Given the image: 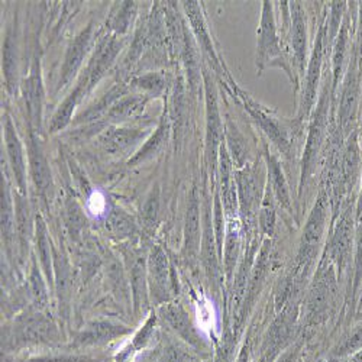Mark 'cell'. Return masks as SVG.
<instances>
[{
  "mask_svg": "<svg viewBox=\"0 0 362 362\" xmlns=\"http://www.w3.org/2000/svg\"><path fill=\"white\" fill-rule=\"evenodd\" d=\"M362 281V221L359 222L355 232V262H354V294Z\"/></svg>",
  "mask_w": 362,
  "mask_h": 362,
  "instance_id": "cell-29",
  "label": "cell"
},
{
  "mask_svg": "<svg viewBox=\"0 0 362 362\" xmlns=\"http://www.w3.org/2000/svg\"><path fill=\"white\" fill-rule=\"evenodd\" d=\"M132 279H134V293H135V301H136V306H139L141 303V294L144 296V267L141 262H138L135 267H134V274H132Z\"/></svg>",
  "mask_w": 362,
  "mask_h": 362,
  "instance_id": "cell-36",
  "label": "cell"
},
{
  "mask_svg": "<svg viewBox=\"0 0 362 362\" xmlns=\"http://www.w3.org/2000/svg\"><path fill=\"white\" fill-rule=\"evenodd\" d=\"M359 95H361L359 78H358L356 62H355V58H354V62L349 66L348 76L345 78V86H344V92H342V100H341V109H339L341 124H342L344 128L349 124V120H352L354 112L356 110L358 96Z\"/></svg>",
  "mask_w": 362,
  "mask_h": 362,
  "instance_id": "cell-6",
  "label": "cell"
},
{
  "mask_svg": "<svg viewBox=\"0 0 362 362\" xmlns=\"http://www.w3.org/2000/svg\"><path fill=\"white\" fill-rule=\"evenodd\" d=\"M359 51H362V4H361V34H359Z\"/></svg>",
  "mask_w": 362,
  "mask_h": 362,
  "instance_id": "cell-48",
  "label": "cell"
},
{
  "mask_svg": "<svg viewBox=\"0 0 362 362\" xmlns=\"http://www.w3.org/2000/svg\"><path fill=\"white\" fill-rule=\"evenodd\" d=\"M127 329L122 326H115L112 323H96L92 327H90L86 334H83V337L80 338V342L83 344H99V342H105V341H110L116 337H120L122 334H125Z\"/></svg>",
  "mask_w": 362,
  "mask_h": 362,
  "instance_id": "cell-15",
  "label": "cell"
},
{
  "mask_svg": "<svg viewBox=\"0 0 362 362\" xmlns=\"http://www.w3.org/2000/svg\"><path fill=\"white\" fill-rule=\"evenodd\" d=\"M261 226L265 233H273L274 229V210L271 207H264L261 210Z\"/></svg>",
  "mask_w": 362,
  "mask_h": 362,
  "instance_id": "cell-40",
  "label": "cell"
},
{
  "mask_svg": "<svg viewBox=\"0 0 362 362\" xmlns=\"http://www.w3.org/2000/svg\"><path fill=\"white\" fill-rule=\"evenodd\" d=\"M28 362H86L84 358L78 356H63V358H42V359H34Z\"/></svg>",
  "mask_w": 362,
  "mask_h": 362,
  "instance_id": "cell-44",
  "label": "cell"
},
{
  "mask_svg": "<svg viewBox=\"0 0 362 362\" xmlns=\"http://www.w3.org/2000/svg\"><path fill=\"white\" fill-rule=\"evenodd\" d=\"M335 286H337V280H335V273L334 269H332V267H327L326 269L320 271L309 297L310 322L317 323L325 319L330 298L335 293Z\"/></svg>",
  "mask_w": 362,
  "mask_h": 362,
  "instance_id": "cell-2",
  "label": "cell"
},
{
  "mask_svg": "<svg viewBox=\"0 0 362 362\" xmlns=\"http://www.w3.org/2000/svg\"><path fill=\"white\" fill-rule=\"evenodd\" d=\"M352 214L345 212L334 232V236L330 239V245H329V252L330 258L338 267L339 271H344L345 265L349 261L351 250H352Z\"/></svg>",
  "mask_w": 362,
  "mask_h": 362,
  "instance_id": "cell-3",
  "label": "cell"
},
{
  "mask_svg": "<svg viewBox=\"0 0 362 362\" xmlns=\"http://www.w3.org/2000/svg\"><path fill=\"white\" fill-rule=\"evenodd\" d=\"M31 281H33V291H34L37 300L40 301V303H42V306H44V303L47 301V293H45L44 283L41 280V276H40V273L37 271V268H34V271H33Z\"/></svg>",
  "mask_w": 362,
  "mask_h": 362,
  "instance_id": "cell-37",
  "label": "cell"
},
{
  "mask_svg": "<svg viewBox=\"0 0 362 362\" xmlns=\"http://www.w3.org/2000/svg\"><path fill=\"white\" fill-rule=\"evenodd\" d=\"M268 168H269V178H271V183H273V189L277 194V199L280 200V203L290 209V197H288V190H287V185H286V180L284 175L281 173V168L277 163L276 158L271 157L268 160Z\"/></svg>",
  "mask_w": 362,
  "mask_h": 362,
  "instance_id": "cell-20",
  "label": "cell"
},
{
  "mask_svg": "<svg viewBox=\"0 0 362 362\" xmlns=\"http://www.w3.org/2000/svg\"><path fill=\"white\" fill-rule=\"evenodd\" d=\"M348 362H362V349L359 352H356L355 355H352Z\"/></svg>",
  "mask_w": 362,
  "mask_h": 362,
  "instance_id": "cell-47",
  "label": "cell"
},
{
  "mask_svg": "<svg viewBox=\"0 0 362 362\" xmlns=\"http://www.w3.org/2000/svg\"><path fill=\"white\" fill-rule=\"evenodd\" d=\"M216 236H218V245H222V233H223V229H222V209H221V202H219V197H216Z\"/></svg>",
  "mask_w": 362,
  "mask_h": 362,
  "instance_id": "cell-43",
  "label": "cell"
},
{
  "mask_svg": "<svg viewBox=\"0 0 362 362\" xmlns=\"http://www.w3.org/2000/svg\"><path fill=\"white\" fill-rule=\"evenodd\" d=\"M258 58L257 63L259 66V70H262L267 59L273 55L280 54V45L279 38L276 34V23L274 16L271 12V5L268 2H264L262 8V18H261V28L258 33Z\"/></svg>",
  "mask_w": 362,
  "mask_h": 362,
  "instance_id": "cell-4",
  "label": "cell"
},
{
  "mask_svg": "<svg viewBox=\"0 0 362 362\" xmlns=\"http://www.w3.org/2000/svg\"><path fill=\"white\" fill-rule=\"evenodd\" d=\"M345 5L344 2H335L334 6H332V19H330V40L335 37V34L338 33V26H339V21H341V16H342V11H344Z\"/></svg>",
  "mask_w": 362,
  "mask_h": 362,
  "instance_id": "cell-38",
  "label": "cell"
},
{
  "mask_svg": "<svg viewBox=\"0 0 362 362\" xmlns=\"http://www.w3.org/2000/svg\"><path fill=\"white\" fill-rule=\"evenodd\" d=\"M326 218H327L326 199L325 196H320L308 219V223L303 232V239H301V245L297 255V265L300 269L308 268L313 261L325 230Z\"/></svg>",
  "mask_w": 362,
  "mask_h": 362,
  "instance_id": "cell-1",
  "label": "cell"
},
{
  "mask_svg": "<svg viewBox=\"0 0 362 362\" xmlns=\"http://www.w3.org/2000/svg\"><path fill=\"white\" fill-rule=\"evenodd\" d=\"M29 154H31V168H33V175L37 186L40 187L41 192L48 190L49 181H51V173L47 165V161L44 156L41 154L40 146L33 141L31 149H29Z\"/></svg>",
  "mask_w": 362,
  "mask_h": 362,
  "instance_id": "cell-17",
  "label": "cell"
},
{
  "mask_svg": "<svg viewBox=\"0 0 362 362\" xmlns=\"http://www.w3.org/2000/svg\"><path fill=\"white\" fill-rule=\"evenodd\" d=\"M49 243L47 239V232H45V226L42 225L41 219L38 221V251L41 255V261L47 269V273L49 274Z\"/></svg>",
  "mask_w": 362,
  "mask_h": 362,
  "instance_id": "cell-32",
  "label": "cell"
},
{
  "mask_svg": "<svg viewBox=\"0 0 362 362\" xmlns=\"http://www.w3.org/2000/svg\"><path fill=\"white\" fill-rule=\"evenodd\" d=\"M13 49H15V45L12 44V40L9 37L5 42V55H4V59H5L4 66H5L6 80L9 81V86H12V76L15 74V54H13Z\"/></svg>",
  "mask_w": 362,
  "mask_h": 362,
  "instance_id": "cell-33",
  "label": "cell"
},
{
  "mask_svg": "<svg viewBox=\"0 0 362 362\" xmlns=\"http://www.w3.org/2000/svg\"><path fill=\"white\" fill-rule=\"evenodd\" d=\"M203 258L207 268L209 277L215 280L218 274V259L215 255V245H214V233L212 228H210L209 216H207V225H206V233H204V247H203Z\"/></svg>",
  "mask_w": 362,
  "mask_h": 362,
  "instance_id": "cell-24",
  "label": "cell"
},
{
  "mask_svg": "<svg viewBox=\"0 0 362 362\" xmlns=\"http://www.w3.org/2000/svg\"><path fill=\"white\" fill-rule=\"evenodd\" d=\"M26 103H28L29 115L33 116L34 120H37V117H40V106H41V86H40V77L37 74V70H34V74L28 80Z\"/></svg>",
  "mask_w": 362,
  "mask_h": 362,
  "instance_id": "cell-25",
  "label": "cell"
},
{
  "mask_svg": "<svg viewBox=\"0 0 362 362\" xmlns=\"http://www.w3.org/2000/svg\"><path fill=\"white\" fill-rule=\"evenodd\" d=\"M296 355H297V351L290 349V351H287L286 354L281 355V358L279 359V362H293L294 358H296Z\"/></svg>",
  "mask_w": 362,
  "mask_h": 362,
  "instance_id": "cell-45",
  "label": "cell"
},
{
  "mask_svg": "<svg viewBox=\"0 0 362 362\" xmlns=\"http://www.w3.org/2000/svg\"><path fill=\"white\" fill-rule=\"evenodd\" d=\"M361 216H362V190H361V196L356 206V218H361Z\"/></svg>",
  "mask_w": 362,
  "mask_h": 362,
  "instance_id": "cell-46",
  "label": "cell"
},
{
  "mask_svg": "<svg viewBox=\"0 0 362 362\" xmlns=\"http://www.w3.org/2000/svg\"><path fill=\"white\" fill-rule=\"evenodd\" d=\"M149 265H151V273H153V277L156 279L157 284L165 290V287L168 286V262H167V257L164 254V251L161 248H156L151 254V259H149Z\"/></svg>",
  "mask_w": 362,
  "mask_h": 362,
  "instance_id": "cell-21",
  "label": "cell"
},
{
  "mask_svg": "<svg viewBox=\"0 0 362 362\" xmlns=\"http://www.w3.org/2000/svg\"><path fill=\"white\" fill-rule=\"evenodd\" d=\"M119 49V45L115 41L106 42L99 54L95 57L93 59V64H92V70H90V76H88V84L93 86L106 71V69L110 66L112 59L115 58L116 52Z\"/></svg>",
  "mask_w": 362,
  "mask_h": 362,
  "instance_id": "cell-16",
  "label": "cell"
},
{
  "mask_svg": "<svg viewBox=\"0 0 362 362\" xmlns=\"http://www.w3.org/2000/svg\"><path fill=\"white\" fill-rule=\"evenodd\" d=\"M200 236V206L196 190L190 196L187 210V225H186V254L193 255L199 245Z\"/></svg>",
  "mask_w": 362,
  "mask_h": 362,
  "instance_id": "cell-12",
  "label": "cell"
},
{
  "mask_svg": "<svg viewBox=\"0 0 362 362\" xmlns=\"http://www.w3.org/2000/svg\"><path fill=\"white\" fill-rule=\"evenodd\" d=\"M6 146L9 151V157L16 174V178L19 181L21 187H23V177H25V167H23V157L19 139L13 131V127L11 120H6Z\"/></svg>",
  "mask_w": 362,
  "mask_h": 362,
  "instance_id": "cell-18",
  "label": "cell"
},
{
  "mask_svg": "<svg viewBox=\"0 0 362 362\" xmlns=\"http://www.w3.org/2000/svg\"><path fill=\"white\" fill-rule=\"evenodd\" d=\"M22 335L28 341H48L54 334V326L40 315L28 317L22 326Z\"/></svg>",
  "mask_w": 362,
  "mask_h": 362,
  "instance_id": "cell-14",
  "label": "cell"
},
{
  "mask_svg": "<svg viewBox=\"0 0 362 362\" xmlns=\"http://www.w3.org/2000/svg\"><path fill=\"white\" fill-rule=\"evenodd\" d=\"M161 141H163V129H160V131H158V134H157V136L153 139V142H154V149L161 144ZM151 146H153V144H148V145L144 148V151H141L139 156H138L134 161H139L141 158L144 160L146 156H151V154H153L154 151H153V148H151Z\"/></svg>",
  "mask_w": 362,
  "mask_h": 362,
  "instance_id": "cell-42",
  "label": "cell"
},
{
  "mask_svg": "<svg viewBox=\"0 0 362 362\" xmlns=\"http://www.w3.org/2000/svg\"><path fill=\"white\" fill-rule=\"evenodd\" d=\"M346 45H348V22L342 25V29L338 37V42L335 47V55H334V90L338 87V80L342 73V64L346 54Z\"/></svg>",
  "mask_w": 362,
  "mask_h": 362,
  "instance_id": "cell-26",
  "label": "cell"
},
{
  "mask_svg": "<svg viewBox=\"0 0 362 362\" xmlns=\"http://www.w3.org/2000/svg\"><path fill=\"white\" fill-rule=\"evenodd\" d=\"M238 228H235L230 222L228 228V238H226V247H225V265L228 276L230 277L233 273V267L238 255V247H239V239H238Z\"/></svg>",
  "mask_w": 362,
  "mask_h": 362,
  "instance_id": "cell-27",
  "label": "cell"
},
{
  "mask_svg": "<svg viewBox=\"0 0 362 362\" xmlns=\"http://www.w3.org/2000/svg\"><path fill=\"white\" fill-rule=\"evenodd\" d=\"M139 83H141V86L144 88H148V90H151V92H156V93L158 92V90L163 86V81L157 76H148L145 78H141Z\"/></svg>",
  "mask_w": 362,
  "mask_h": 362,
  "instance_id": "cell-41",
  "label": "cell"
},
{
  "mask_svg": "<svg viewBox=\"0 0 362 362\" xmlns=\"http://www.w3.org/2000/svg\"><path fill=\"white\" fill-rule=\"evenodd\" d=\"M78 92H80V88H77L76 92L63 103V106L58 109V112L55 113V116L52 119V124H51V129L52 131L62 129V128H64L69 124V120H70L71 113H73V109L76 106V100H77Z\"/></svg>",
  "mask_w": 362,
  "mask_h": 362,
  "instance_id": "cell-28",
  "label": "cell"
},
{
  "mask_svg": "<svg viewBox=\"0 0 362 362\" xmlns=\"http://www.w3.org/2000/svg\"><path fill=\"white\" fill-rule=\"evenodd\" d=\"M144 136L142 132L139 131H132V129H117L109 134L105 139V148L110 153H117V151H124L134 145L138 139Z\"/></svg>",
  "mask_w": 362,
  "mask_h": 362,
  "instance_id": "cell-19",
  "label": "cell"
},
{
  "mask_svg": "<svg viewBox=\"0 0 362 362\" xmlns=\"http://www.w3.org/2000/svg\"><path fill=\"white\" fill-rule=\"evenodd\" d=\"M67 223L74 236H77L80 233V230L83 229L84 218H83L80 207L76 203H70L67 207Z\"/></svg>",
  "mask_w": 362,
  "mask_h": 362,
  "instance_id": "cell-31",
  "label": "cell"
},
{
  "mask_svg": "<svg viewBox=\"0 0 362 362\" xmlns=\"http://www.w3.org/2000/svg\"><path fill=\"white\" fill-rule=\"evenodd\" d=\"M327 95L323 93L322 99L319 102L317 110H316V117L313 120V125L310 128V134L308 138V145H306V153H305V160H303V180L308 177L313 167V160L315 156L319 151V145L322 142L323 131L326 128V117H327Z\"/></svg>",
  "mask_w": 362,
  "mask_h": 362,
  "instance_id": "cell-5",
  "label": "cell"
},
{
  "mask_svg": "<svg viewBox=\"0 0 362 362\" xmlns=\"http://www.w3.org/2000/svg\"><path fill=\"white\" fill-rule=\"evenodd\" d=\"M362 349V326L354 329L351 334L344 338V341L341 344H338L334 351H332V356L334 358H346V356H352L356 352H359Z\"/></svg>",
  "mask_w": 362,
  "mask_h": 362,
  "instance_id": "cell-22",
  "label": "cell"
},
{
  "mask_svg": "<svg viewBox=\"0 0 362 362\" xmlns=\"http://www.w3.org/2000/svg\"><path fill=\"white\" fill-rule=\"evenodd\" d=\"M325 29L326 28L323 25L317 34L313 58H312L309 71H308V83H306V90H305V96H303V109H301V113H308V110L312 107L315 96H316V86H317V80H319V74H320V64H322V55H323Z\"/></svg>",
  "mask_w": 362,
  "mask_h": 362,
  "instance_id": "cell-7",
  "label": "cell"
},
{
  "mask_svg": "<svg viewBox=\"0 0 362 362\" xmlns=\"http://www.w3.org/2000/svg\"><path fill=\"white\" fill-rule=\"evenodd\" d=\"M291 34H293V47L294 54L300 67L303 69L305 58H306V22L303 18V9L298 5V2H294L293 11H291Z\"/></svg>",
  "mask_w": 362,
  "mask_h": 362,
  "instance_id": "cell-9",
  "label": "cell"
},
{
  "mask_svg": "<svg viewBox=\"0 0 362 362\" xmlns=\"http://www.w3.org/2000/svg\"><path fill=\"white\" fill-rule=\"evenodd\" d=\"M106 206H107L106 197H105L103 192H100V190H95L87 199V210H88V214L96 216V218L105 215Z\"/></svg>",
  "mask_w": 362,
  "mask_h": 362,
  "instance_id": "cell-30",
  "label": "cell"
},
{
  "mask_svg": "<svg viewBox=\"0 0 362 362\" xmlns=\"http://www.w3.org/2000/svg\"><path fill=\"white\" fill-rule=\"evenodd\" d=\"M110 225H112V229L120 235V236H127L132 232V222L124 216V215H115L110 221Z\"/></svg>",
  "mask_w": 362,
  "mask_h": 362,
  "instance_id": "cell-35",
  "label": "cell"
},
{
  "mask_svg": "<svg viewBox=\"0 0 362 362\" xmlns=\"http://www.w3.org/2000/svg\"><path fill=\"white\" fill-rule=\"evenodd\" d=\"M221 119L216 107L214 93L210 92V84L207 83V153L209 157L216 154V146L221 139Z\"/></svg>",
  "mask_w": 362,
  "mask_h": 362,
  "instance_id": "cell-11",
  "label": "cell"
},
{
  "mask_svg": "<svg viewBox=\"0 0 362 362\" xmlns=\"http://www.w3.org/2000/svg\"><path fill=\"white\" fill-rule=\"evenodd\" d=\"M141 103H142L141 99H128V100H124L119 106H116V107L112 109L110 116H112V117H127V116H129L131 113H134L135 110H138L139 106H141Z\"/></svg>",
  "mask_w": 362,
  "mask_h": 362,
  "instance_id": "cell-34",
  "label": "cell"
},
{
  "mask_svg": "<svg viewBox=\"0 0 362 362\" xmlns=\"http://www.w3.org/2000/svg\"><path fill=\"white\" fill-rule=\"evenodd\" d=\"M157 210H158V199H157V196L151 197L144 209V218H145L146 225H153L156 222Z\"/></svg>",
  "mask_w": 362,
  "mask_h": 362,
  "instance_id": "cell-39",
  "label": "cell"
},
{
  "mask_svg": "<svg viewBox=\"0 0 362 362\" xmlns=\"http://www.w3.org/2000/svg\"><path fill=\"white\" fill-rule=\"evenodd\" d=\"M293 322L294 313L293 309L290 308L286 312H283V315L276 320L273 327H271L268 335V352H271V355L268 356V359L274 356V354L284 345V342L290 337Z\"/></svg>",
  "mask_w": 362,
  "mask_h": 362,
  "instance_id": "cell-10",
  "label": "cell"
},
{
  "mask_svg": "<svg viewBox=\"0 0 362 362\" xmlns=\"http://www.w3.org/2000/svg\"><path fill=\"white\" fill-rule=\"evenodd\" d=\"M164 317L178 332L180 337H183V339L194 346H202L200 335L197 334V330L194 329L189 316L180 308H168L167 310H164Z\"/></svg>",
  "mask_w": 362,
  "mask_h": 362,
  "instance_id": "cell-8",
  "label": "cell"
},
{
  "mask_svg": "<svg viewBox=\"0 0 362 362\" xmlns=\"http://www.w3.org/2000/svg\"><path fill=\"white\" fill-rule=\"evenodd\" d=\"M238 187H239L240 204H243V210H244L243 214L247 215L250 214L251 206L255 199V183H254L252 174L248 171L240 173L238 178Z\"/></svg>",
  "mask_w": 362,
  "mask_h": 362,
  "instance_id": "cell-23",
  "label": "cell"
},
{
  "mask_svg": "<svg viewBox=\"0 0 362 362\" xmlns=\"http://www.w3.org/2000/svg\"><path fill=\"white\" fill-rule=\"evenodd\" d=\"M90 33H92V28H87L86 31H83L76 41L73 42V45L70 47L67 57H66V63L63 67V83L69 81V78L77 71V69L81 64V59L86 54V49L88 47V41H90Z\"/></svg>",
  "mask_w": 362,
  "mask_h": 362,
  "instance_id": "cell-13",
  "label": "cell"
}]
</instances>
